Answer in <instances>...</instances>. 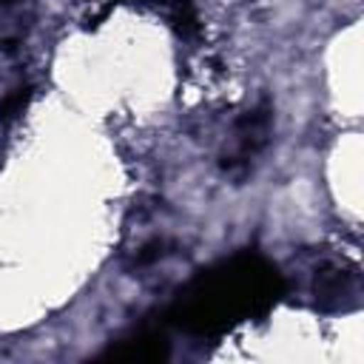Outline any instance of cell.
<instances>
[{
    "label": "cell",
    "instance_id": "6da1fadb",
    "mask_svg": "<svg viewBox=\"0 0 364 364\" xmlns=\"http://www.w3.org/2000/svg\"><path fill=\"white\" fill-rule=\"evenodd\" d=\"M282 296V279L259 256H236L196 276L173 304V321L191 333H222Z\"/></svg>",
    "mask_w": 364,
    "mask_h": 364
},
{
    "label": "cell",
    "instance_id": "7a4b0ae2",
    "mask_svg": "<svg viewBox=\"0 0 364 364\" xmlns=\"http://www.w3.org/2000/svg\"><path fill=\"white\" fill-rule=\"evenodd\" d=\"M267 134H270V114H267V108H256L245 119H239L236 136H233V148L225 156V168L233 171V173L245 171L250 165V159L264 148Z\"/></svg>",
    "mask_w": 364,
    "mask_h": 364
},
{
    "label": "cell",
    "instance_id": "3957f363",
    "mask_svg": "<svg viewBox=\"0 0 364 364\" xmlns=\"http://www.w3.org/2000/svg\"><path fill=\"white\" fill-rule=\"evenodd\" d=\"M26 100H28V91H26V88H14V91H9V94L0 100V119H11V117L23 114Z\"/></svg>",
    "mask_w": 364,
    "mask_h": 364
}]
</instances>
